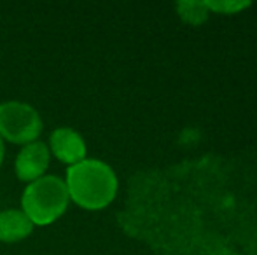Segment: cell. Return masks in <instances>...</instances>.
I'll use <instances>...</instances> for the list:
<instances>
[{
    "label": "cell",
    "mask_w": 257,
    "mask_h": 255,
    "mask_svg": "<svg viewBox=\"0 0 257 255\" xmlns=\"http://www.w3.org/2000/svg\"><path fill=\"white\" fill-rule=\"evenodd\" d=\"M68 197L86 210H102L117 194V177L100 159H82L67 170Z\"/></svg>",
    "instance_id": "obj_1"
},
{
    "label": "cell",
    "mask_w": 257,
    "mask_h": 255,
    "mask_svg": "<svg viewBox=\"0 0 257 255\" xmlns=\"http://www.w3.org/2000/svg\"><path fill=\"white\" fill-rule=\"evenodd\" d=\"M68 199L65 180L54 175H44L27 185L21 196V206L34 225H49L65 213Z\"/></svg>",
    "instance_id": "obj_2"
},
{
    "label": "cell",
    "mask_w": 257,
    "mask_h": 255,
    "mask_svg": "<svg viewBox=\"0 0 257 255\" xmlns=\"http://www.w3.org/2000/svg\"><path fill=\"white\" fill-rule=\"evenodd\" d=\"M42 133L41 114L23 102L0 103V136L11 143L28 145Z\"/></svg>",
    "instance_id": "obj_3"
},
{
    "label": "cell",
    "mask_w": 257,
    "mask_h": 255,
    "mask_svg": "<svg viewBox=\"0 0 257 255\" xmlns=\"http://www.w3.org/2000/svg\"><path fill=\"white\" fill-rule=\"evenodd\" d=\"M49 156L51 152L44 142H32L25 145L14 163L18 178L23 182H34L44 177V171L49 166Z\"/></svg>",
    "instance_id": "obj_4"
},
{
    "label": "cell",
    "mask_w": 257,
    "mask_h": 255,
    "mask_svg": "<svg viewBox=\"0 0 257 255\" xmlns=\"http://www.w3.org/2000/svg\"><path fill=\"white\" fill-rule=\"evenodd\" d=\"M51 152L61 163L77 164L86 159V143L82 136L72 128H58L49 136V147Z\"/></svg>",
    "instance_id": "obj_5"
},
{
    "label": "cell",
    "mask_w": 257,
    "mask_h": 255,
    "mask_svg": "<svg viewBox=\"0 0 257 255\" xmlns=\"http://www.w3.org/2000/svg\"><path fill=\"white\" fill-rule=\"evenodd\" d=\"M34 231V224L30 218L23 213V210H9L0 211V241L16 243L25 239Z\"/></svg>",
    "instance_id": "obj_6"
},
{
    "label": "cell",
    "mask_w": 257,
    "mask_h": 255,
    "mask_svg": "<svg viewBox=\"0 0 257 255\" xmlns=\"http://www.w3.org/2000/svg\"><path fill=\"white\" fill-rule=\"evenodd\" d=\"M177 11L180 13V16L186 21L193 25H200L203 23L208 16V9H206L205 2H180L177 4Z\"/></svg>",
    "instance_id": "obj_7"
},
{
    "label": "cell",
    "mask_w": 257,
    "mask_h": 255,
    "mask_svg": "<svg viewBox=\"0 0 257 255\" xmlns=\"http://www.w3.org/2000/svg\"><path fill=\"white\" fill-rule=\"evenodd\" d=\"M206 9L219 11L224 14H234L243 7H248V2H205Z\"/></svg>",
    "instance_id": "obj_8"
},
{
    "label": "cell",
    "mask_w": 257,
    "mask_h": 255,
    "mask_svg": "<svg viewBox=\"0 0 257 255\" xmlns=\"http://www.w3.org/2000/svg\"><path fill=\"white\" fill-rule=\"evenodd\" d=\"M4 140H2V136H0V166H2V161H4Z\"/></svg>",
    "instance_id": "obj_9"
}]
</instances>
